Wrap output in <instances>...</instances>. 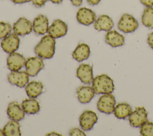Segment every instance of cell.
<instances>
[{
  "label": "cell",
  "instance_id": "6da1fadb",
  "mask_svg": "<svg viewBox=\"0 0 153 136\" xmlns=\"http://www.w3.org/2000/svg\"><path fill=\"white\" fill-rule=\"evenodd\" d=\"M56 41L50 35L44 36L35 47L36 55L43 59L51 58L55 53Z\"/></svg>",
  "mask_w": 153,
  "mask_h": 136
},
{
  "label": "cell",
  "instance_id": "7a4b0ae2",
  "mask_svg": "<svg viewBox=\"0 0 153 136\" xmlns=\"http://www.w3.org/2000/svg\"><path fill=\"white\" fill-rule=\"evenodd\" d=\"M92 87L96 94L111 93L114 90V81L106 74H101L93 78Z\"/></svg>",
  "mask_w": 153,
  "mask_h": 136
},
{
  "label": "cell",
  "instance_id": "3957f363",
  "mask_svg": "<svg viewBox=\"0 0 153 136\" xmlns=\"http://www.w3.org/2000/svg\"><path fill=\"white\" fill-rule=\"evenodd\" d=\"M116 101L111 93H105L102 95L97 103L98 110L102 113L109 114L114 112Z\"/></svg>",
  "mask_w": 153,
  "mask_h": 136
},
{
  "label": "cell",
  "instance_id": "277c9868",
  "mask_svg": "<svg viewBox=\"0 0 153 136\" xmlns=\"http://www.w3.org/2000/svg\"><path fill=\"white\" fill-rule=\"evenodd\" d=\"M139 26L137 20L129 14L122 15L118 23V28L124 33H131L136 31Z\"/></svg>",
  "mask_w": 153,
  "mask_h": 136
},
{
  "label": "cell",
  "instance_id": "5b68a950",
  "mask_svg": "<svg viewBox=\"0 0 153 136\" xmlns=\"http://www.w3.org/2000/svg\"><path fill=\"white\" fill-rule=\"evenodd\" d=\"M148 112L143 107H137L131 113L129 116L128 120L130 125L134 128L140 127L147 121Z\"/></svg>",
  "mask_w": 153,
  "mask_h": 136
},
{
  "label": "cell",
  "instance_id": "8992f818",
  "mask_svg": "<svg viewBox=\"0 0 153 136\" xmlns=\"http://www.w3.org/2000/svg\"><path fill=\"white\" fill-rule=\"evenodd\" d=\"M26 72L29 76L34 77L44 68V64L41 58L39 56L29 58L25 63Z\"/></svg>",
  "mask_w": 153,
  "mask_h": 136
},
{
  "label": "cell",
  "instance_id": "52a82bcc",
  "mask_svg": "<svg viewBox=\"0 0 153 136\" xmlns=\"http://www.w3.org/2000/svg\"><path fill=\"white\" fill-rule=\"evenodd\" d=\"M97 119L98 117L95 112L91 110H85L79 116L80 126L84 131H89L93 128Z\"/></svg>",
  "mask_w": 153,
  "mask_h": 136
},
{
  "label": "cell",
  "instance_id": "ba28073f",
  "mask_svg": "<svg viewBox=\"0 0 153 136\" xmlns=\"http://www.w3.org/2000/svg\"><path fill=\"white\" fill-rule=\"evenodd\" d=\"M19 43L20 40L18 35L15 33H11L3 38L1 46L4 52L11 53L19 49Z\"/></svg>",
  "mask_w": 153,
  "mask_h": 136
},
{
  "label": "cell",
  "instance_id": "9c48e42d",
  "mask_svg": "<svg viewBox=\"0 0 153 136\" xmlns=\"http://www.w3.org/2000/svg\"><path fill=\"white\" fill-rule=\"evenodd\" d=\"M8 80L11 84L23 87L29 82V75L26 71H11L8 75Z\"/></svg>",
  "mask_w": 153,
  "mask_h": 136
},
{
  "label": "cell",
  "instance_id": "30bf717a",
  "mask_svg": "<svg viewBox=\"0 0 153 136\" xmlns=\"http://www.w3.org/2000/svg\"><path fill=\"white\" fill-rule=\"evenodd\" d=\"M26 59L25 57L16 52H13L10 54L7 59L8 68L11 71H19L25 65Z\"/></svg>",
  "mask_w": 153,
  "mask_h": 136
},
{
  "label": "cell",
  "instance_id": "8fae6325",
  "mask_svg": "<svg viewBox=\"0 0 153 136\" xmlns=\"http://www.w3.org/2000/svg\"><path fill=\"white\" fill-rule=\"evenodd\" d=\"M13 29L14 32L17 35L24 36L30 34L33 28L30 20L25 17H21L14 23Z\"/></svg>",
  "mask_w": 153,
  "mask_h": 136
},
{
  "label": "cell",
  "instance_id": "7c38bea8",
  "mask_svg": "<svg viewBox=\"0 0 153 136\" xmlns=\"http://www.w3.org/2000/svg\"><path fill=\"white\" fill-rule=\"evenodd\" d=\"M68 31L67 25L60 19L55 20L49 26L48 32L54 38L65 36Z\"/></svg>",
  "mask_w": 153,
  "mask_h": 136
},
{
  "label": "cell",
  "instance_id": "4fadbf2b",
  "mask_svg": "<svg viewBox=\"0 0 153 136\" xmlns=\"http://www.w3.org/2000/svg\"><path fill=\"white\" fill-rule=\"evenodd\" d=\"M96 14L91 10L82 7L78 10L76 13V19L78 22L84 25H90L96 20Z\"/></svg>",
  "mask_w": 153,
  "mask_h": 136
},
{
  "label": "cell",
  "instance_id": "5bb4252c",
  "mask_svg": "<svg viewBox=\"0 0 153 136\" xmlns=\"http://www.w3.org/2000/svg\"><path fill=\"white\" fill-rule=\"evenodd\" d=\"M76 76L83 83L90 84L93 80L92 66L86 64H81L76 69Z\"/></svg>",
  "mask_w": 153,
  "mask_h": 136
},
{
  "label": "cell",
  "instance_id": "9a60e30c",
  "mask_svg": "<svg viewBox=\"0 0 153 136\" xmlns=\"http://www.w3.org/2000/svg\"><path fill=\"white\" fill-rule=\"evenodd\" d=\"M32 28L34 32L39 35H44L48 31V20L47 17L40 14L38 16L32 23Z\"/></svg>",
  "mask_w": 153,
  "mask_h": 136
},
{
  "label": "cell",
  "instance_id": "2e32d148",
  "mask_svg": "<svg viewBox=\"0 0 153 136\" xmlns=\"http://www.w3.org/2000/svg\"><path fill=\"white\" fill-rule=\"evenodd\" d=\"M7 113L10 119L16 121L22 120L25 117V112L22 107L21 108L19 103L16 101L11 102L8 104Z\"/></svg>",
  "mask_w": 153,
  "mask_h": 136
},
{
  "label": "cell",
  "instance_id": "e0dca14e",
  "mask_svg": "<svg viewBox=\"0 0 153 136\" xmlns=\"http://www.w3.org/2000/svg\"><path fill=\"white\" fill-rule=\"evenodd\" d=\"M105 41L112 47L122 46L124 44L125 38L124 36L115 30L108 31L105 36Z\"/></svg>",
  "mask_w": 153,
  "mask_h": 136
},
{
  "label": "cell",
  "instance_id": "ac0fdd59",
  "mask_svg": "<svg viewBox=\"0 0 153 136\" xmlns=\"http://www.w3.org/2000/svg\"><path fill=\"white\" fill-rule=\"evenodd\" d=\"M94 91L92 87L82 86L76 90V95L78 101L82 104H87L90 102L94 96Z\"/></svg>",
  "mask_w": 153,
  "mask_h": 136
},
{
  "label": "cell",
  "instance_id": "d6986e66",
  "mask_svg": "<svg viewBox=\"0 0 153 136\" xmlns=\"http://www.w3.org/2000/svg\"><path fill=\"white\" fill-rule=\"evenodd\" d=\"M113 26V20L108 15L100 16L94 22V28L98 31H109Z\"/></svg>",
  "mask_w": 153,
  "mask_h": 136
},
{
  "label": "cell",
  "instance_id": "ffe728a7",
  "mask_svg": "<svg viewBox=\"0 0 153 136\" xmlns=\"http://www.w3.org/2000/svg\"><path fill=\"white\" fill-rule=\"evenodd\" d=\"M90 54L89 46L85 43H81L77 46L72 52L73 58L78 62H82L88 58Z\"/></svg>",
  "mask_w": 153,
  "mask_h": 136
},
{
  "label": "cell",
  "instance_id": "44dd1931",
  "mask_svg": "<svg viewBox=\"0 0 153 136\" xmlns=\"http://www.w3.org/2000/svg\"><path fill=\"white\" fill-rule=\"evenodd\" d=\"M22 107L25 113L34 114L39 111L40 106L38 101L33 98L26 99L22 101Z\"/></svg>",
  "mask_w": 153,
  "mask_h": 136
},
{
  "label": "cell",
  "instance_id": "7402d4cb",
  "mask_svg": "<svg viewBox=\"0 0 153 136\" xmlns=\"http://www.w3.org/2000/svg\"><path fill=\"white\" fill-rule=\"evenodd\" d=\"M43 84L41 81H32L28 83L25 87L26 92L30 98H35L42 92Z\"/></svg>",
  "mask_w": 153,
  "mask_h": 136
},
{
  "label": "cell",
  "instance_id": "603a6c76",
  "mask_svg": "<svg viewBox=\"0 0 153 136\" xmlns=\"http://www.w3.org/2000/svg\"><path fill=\"white\" fill-rule=\"evenodd\" d=\"M132 112L131 106L127 103H119L114 108V114L115 116L119 119H125L130 116Z\"/></svg>",
  "mask_w": 153,
  "mask_h": 136
},
{
  "label": "cell",
  "instance_id": "cb8c5ba5",
  "mask_svg": "<svg viewBox=\"0 0 153 136\" xmlns=\"http://www.w3.org/2000/svg\"><path fill=\"white\" fill-rule=\"evenodd\" d=\"M20 125L18 121L11 120L4 127L3 131L5 136H20L21 135Z\"/></svg>",
  "mask_w": 153,
  "mask_h": 136
},
{
  "label": "cell",
  "instance_id": "d4e9b609",
  "mask_svg": "<svg viewBox=\"0 0 153 136\" xmlns=\"http://www.w3.org/2000/svg\"><path fill=\"white\" fill-rule=\"evenodd\" d=\"M143 25L149 29H153V7H148L145 8L142 16Z\"/></svg>",
  "mask_w": 153,
  "mask_h": 136
},
{
  "label": "cell",
  "instance_id": "484cf974",
  "mask_svg": "<svg viewBox=\"0 0 153 136\" xmlns=\"http://www.w3.org/2000/svg\"><path fill=\"white\" fill-rule=\"evenodd\" d=\"M140 133L143 136H153V123L146 121L140 126Z\"/></svg>",
  "mask_w": 153,
  "mask_h": 136
},
{
  "label": "cell",
  "instance_id": "4316f807",
  "mask_svg": "<svg viewBox=\"0 0 153 136\" xmlns=\"http://www.w3.org/2000/svg\"><path fill=\"white\" fill-rule=\"evenodd\" d=\"M11 30L12 27L10 23L0 22V39L4 38L8 35Z\"/></svg>",
  "mask_w": 153,
  "mask_h": 136
},
{
  "label": "cell",
  "instance_id": "83f0119b",
  "mask_svg": "<svg viewBox=\"0 0 153 136\" xmlns=\"http://www.w3.org/2000/svg\"><path fill=\"white\" fill-rule=\"evenodd\" d=\"M70 135L74 136V135H85V134L84 133V131H81V129H79V128H73L72 129L69 134Z\"/></svg>",
  "mask_w": 153,
  "mask_h": 136
},
{
  "label": "cell",
  "instance_id": "f1b7e54d",
  "mask_svg": "<svg viewBox=\"0 0 153 136\" xmlns=\"http://www.w3.org/2000/svg\"><path fill=\"white\" fill-rule=\"evenodd\" d=\"M33 4L37 7H41L42 5H44L46 2H47L48 0H31Z\"/></svg>",
  "mask_w": 153,
  "mask_h": 136
},
{
  "label": "cell",
  "instance_id": "f546056e",
  "mask_svg": "<svg viewBox=\"0 0 153 136\" xmlns=\"http://www.w3.org/2000/svg\"><path fill=\"white\" fill-rule=\"evenodd\" d=\"M147 42L149 46L151 47V48L153 49V32H151L148 35V38H147Z\"/></svg>",
  "mask_w": 153,
  "mask_h": 136
},
{
  "label": "cell",
  "instance_id": "4dcf8cb0",
  "mask_svg": "<svg viewBox=\"0 0 153 136\" xmlns=\"http://www.w3.org/2000/svg\"><path fill=\"white\" fill-rule=\"evenodd\" d=\"M140 1L143 5L147 7L153 6V0H140Z\"/></svg>",
  "mask_w": 153,
  "mask_h": 136
},
{
  "label": "cell",
  "instance_id": "1f68e13d",
  "mask_svg": "<svg viewBox=\"0 0 153 136\" xmlns=\"http://www.w3.org/2000/svg\"><path fill=\"white\" fill-rule=\"evenodd\" d=\"M72 4L75 6H79L81 5L83 0H70Z\"/></svg>",
  "mask_w": 153,
  "mask_h": 136
},
{
  "label": "cell",
  "instance_id": "d6a6232c",
  "mask_svg": "<svg viewBox=\"0 0 153 136\" xmlns=\"http://www.w3.org/2000/svg\"><path fill=\"white\" fill-rule=\"evenodd\" d=\"M88 3L91 5H95L98 4L101 0H87Z\"/></svg>",
  "mask_w": 153,
  "mask_h": 136
},
{
  "label": "cell",
  "instance_id": "836d02e7",
  "mask_svg": "<svg viewBox=\"0 0 153 136\" xmlns=\"http://www.w3.org/2000/svg\"><path fill=\"white\" fill-rule=\"evenodd\" d=\"M30 1L31 0H11V1L15 4H23V3L30 2Z\"/></svg>",
  "mask_w": 153,
  "mask_h": 136
},
{
  "label": "cell",
  "instance_id": "e575fe53",
  "mask_svg": "<svg viewBox=\"0 0 153 136\" xmlns=\"http://www.w3.org/2000/svg\"><path fill=\"white\" fill-rule=\"evenodd\" d=\"M50 1L54 4H60L63 1V0H50Z\"/></svg>",
  "mask_w": 153,
  "mask_h": 136
},
{
  "label": "cell",
  "instance_id": "d590c367",
  "mask_svg": "<svg viewBox=\"0 0 153 136\" xmlns=\"http://www.w3.org/2000/svg\"><path fill=\"white\" fill-rule=\"evenodd\" d=\"M46 135H61V134L57 132H50L49 134H47Z\"/></svg>",
  "mask_w": 153,
  "mask_h": 136
},
{
  "label": "cell",
  "instance_id": "8d00e7d4",
  "mask_svg": "<svg viewBox=\"0 0 153 136\" xmlns=\"http://www.w3.org/2000/svg\"><path fill=\"white\" fill-rule=\"evenodd\" d=\"M3 135H4V131L0 129V136H3Z\"/></svg>",
  "mask_w": 153,
  "mask_h": 136
}]
</instances>
